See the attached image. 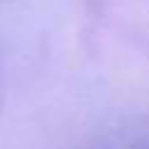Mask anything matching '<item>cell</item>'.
I'll return each mask as SVG.
<instances>
[]
</instances>
